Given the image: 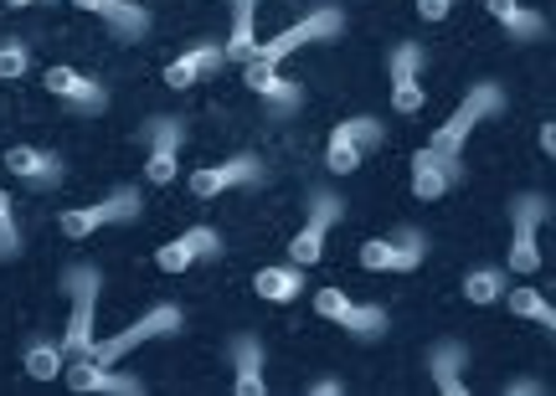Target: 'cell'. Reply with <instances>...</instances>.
<instances>
[{
    "label": "cell",
    "instance_id": "9c48e42d",
    "mask_svg": "<svg viewBox=\"0 0 556 396\" xmlns=\"http://www.w3.org/2000/svg\"><path fill=\"white\" fill-rule=\"evenodd\" d=\"M422 258H428V242H422V232H413V227H402L397 238L361 242V268H366V273H413Z\"/></svg>",
    "mask_w": 556,
    "mask_h": 396
},
{
    "label": "cell",
    "instance_id": "277c9868",
    "mask_svg": "<svg viewBox=\"0 0 556 396\" xmlns=\"http://www.w3.org/2000/svg\"><path fill=\"white\" fill-rule=\"evenodd\" d=\"M180 324H186V315H180V304H155V309H144V315L129 324V330H119L114 340H99L93 345V360H103V366H119L129 350H139V345H150V340H165L176 335Z\"/></svg>",
    "mask_w": 556,
    "mask_h": 396
},
{
    "label": "cell",
    "instance_id": "ffe728a7",
    "mask_svg": "<svg viewBox=\"0 0 556 396\" xmlns=\"http://www.w3.org/2000/svg\"><path fill=\"white\" fill-rule=\"evenodd\" d=\"M458 186V155H443L433 144H422L413 155V191L417 201H438Z\"/></svg>",
    "mask_w": 556,
    "mask_h": 396
},
{
    "label": "cell",
    "instance_id": "44dd1931",
    "mask_svg": "<svg viewBox=\"0 0 556 396\" xmlns=\"http://www.w3.org/2000/svg\"><path fill=\"white\" fill-rule=\"evenodd\" d=\"M5 170H11L21 186H31V191L62 186V159L52 155V150H37V144H11V150H5Z\"/></svg>",
    "mask_w": 556,
    "mask_h": 396
},
{
    "label": "cell",
    "instance_id": "3957f363",
    "mask_svg": "<svg viewBox=\"0 0 556 396\" xmlns=\"http://www.w3.org/2000/svg\"><path fill=\"white\" fill-rule=\"evenodd\" d=\"M500 108H505V88H500V82H475V88L464 93V103H458L454 114H448V124H438L433 150H443V155H458V150H464V139L475 135L484 119H495Z\"/></svg>",
    "mask_w": 556,
    "mask_h": 396
},
{
    "label": "cell",
    "instance_id": "f546056e",
    "mask_svg": "<svg viewBox=\"0 0 556 396\" xmlns=\"http://www.w3.org/2000/svg\"><path fill=\"white\" fill-rule=\"evenodd\" d=\"M31 73V41L26 37H0V82H16Z\"/></svg>",
    "mask_w": 556,
    "mask_h": 396
},
{
    "label": "cell",
    "instance_id": "cb8c5ba5",
    "mask_svg": "<svg viewBox=\"0 0 556 396\" xmlns=\"http://www.w3.org/2000/svg\"><path fill=\"white\" fill-rule=\"evenodd\" d=\"M484 11L500 21V31H505L510 41L546 37V16H541V11H531L526 0H484Z\"/></svg>",
    "mask_w": 556,
    "mask_h": 396
},
{
    "label": "cell",
    "instance_id": "d6986e66",
    "mask_svg": "<svg viewBox=\"0 0 556 396\" xmlns=\"http://www.w3.org/2000/svg\"><path fill=\"white\" fill-rule=\"evenodd\" d=\"M222 67H227V52H222V41H197L191 52H180V58L165 62V88L186 93V88L206 82L212 73H222Z\"/></svg>",
    "mask_w": 556,
    "mask_h": 396
},
{
    "label": "cell",
    "instance_id": "e0dca14e",
    "mask_svg": "<svg viewBox=\"0 0 556 396\" xmlns=\"http://www.w3.org/2000/svg\"><path fill=\"white\" fill-rule=\"evenodd\" d=\"M73 5L88 11V16H99L114 31V41H144L150 26H155V16L144 5H135V0H73Z\"/></svg>",
    "mask_w": 556,
    "mask_h": 396
},
{
    "label": "cell",
    "instance_id": "d590c367",
    "mask_svg": "<svg viewBox=\"0 0 556 396\" xmlns=\"http://www.w3.org/2000/svg\"><path fill=\"white\" fill-rule=\"evenodd\" d=\"M0 5H11V11H26V5H52V0H0Z\"/></svg>",
    "mask_w": 556,
    "mask_h": 396
},
{
    "label": "cell",
    "instance_id": "8992f818",
    "mask_svg": "<svg viewBox=\"0 0 556 396\" xmlns=\"http://www.w3.org/2000/svg\"><path fill=\"white\" fill-rule=\"evenodd\" d=\"M315 309L330 324H340L351 340H381L387 335V309L377 304H356L345 289H315Z\"/></svg>",
    "mask_w": 556,
    "mask_h": 396
},
{
    "label": "cell",
    "instance_id": "6da1fadb",
    "mask_svg": "<svg viewBox=\"0 0 556 396\" xmlns=\"http://www.w3.org/2000/svg\"><path fill=\"white\" fill-rule=\"evenodd\" d=\"M62 283H67V294H73V319H67V335H62V350H67V360H83L93 356V309H99V289H103V273L93 268V263H73L67 273H62Z\"/></svg>",
    "mask_w": 556,
    "mask_h": 396
},
{
    "label": "cell",
    "instance_id": "1f68e13d",
    "mask_svg": "<svg viewBox=\"0 0 556 396\" xmlns=\"http://www.w3.org/2000/svg\"><path fill=\"white\" fill-rule=\"evenodd\" d=\"M454 5H458V0H417V16H422V21H443Z\"/></svg>",
    "mask_w": 556,
    "mask_h": 396
},
{
    "label": "cell",
    "instance_id": "ac0fdd59",
    "mask_svg": "<svg viewBox=\"0 0 556 396\" xmlns=\"http://www.w3.org/2000/svg\"><path fill=\"white\" fill-rule=\"evenodd\" d=\"M201 258H222V238L212 227H186L176 242H165L155 253V268L160 273H186V268H197Z\"/></svg>",
    "mask_w": 556,
    "mask_h": 396
},
{
    "label": "cell",
    "instance_id": "d6a6232c",
    "mask_svg": "<svg viewBox=\"0 0 556 396\" xmlns=\"http://www.w3.org/2000/svg\"><path fill=\"white\" fill-rule=\"evenodd\" d=\"M505 392H510V396H541L546 386H541V381H526V376H520V381H510Z\"/></svg>",
    "mask_w": 556,
    "mask_h": 396
},
{
    "label": "cell",
    "instance_id": "603a6c76",
    "mask_svg": "<svg viewBox=\"0 0 556 396\" xmlns=\"http://www.w3.org/2000/svg\"><path fill=\"white\" fill-rule=\"evenodd\" d=\"M464 366H469V345H464V340H433V345H428V371H433V386L443 396H464V392H469V386H464V376H458Z\"/></svg>",
    "mask_w": 556,
    "mask_h": 396
},
{
    "label": "cell",
    "instance_id": "4fadbf2b",
    "mask_svg": "<svg viewBox=\"0 0 556 396\" xmlns=\"http://www.w3.org/2000/svg\"><path fill=\"white\" fill-rule=\"evenodd\" d=\"M263 176H268V170H263L258 155H232V159H222V165H201V170H191V191H197L201 201H212V196L238 191V186H258Z\"/></svg>",
    "mask_w": 556,
    "mask_h": 396
},
{
    "label": "cell",
    "instance_id": "9a60e30c",
    "mask_svg": "<svg viewBox=\"0 0 556 396\" xmlns=\"http://www.w3.org/2000/svg\"><path fill=\"white\" fill-rule=\"evenodd\" d=\"M242 82H248V88L263 99L268 119H289V114H299V103H304L299 82L283 78L278 67H268V62H242Z\"/></svg>",
    "mask_w": 556,
    "mask_h": 396
},
{
    "label": "cell",
    "instance_id": "4dcf8cb0",
    "mask_svg": "<svg viewBox=\"0 0 556 396\" xmlns=\"http://www.w3.org/2000/svg\"><path fill=\"white\" fill-rule=\"evenodd\" d=\"M21 258V227H16V201L0 191V263Z\"/></svg>",
    "mask_w": 556,
    "mask_h": 396
},
{
    "label": "cell",
    "instance_id": "52a82bcc",
    "mask_svg": "<svg viewBox=\"0 0 556 396\" xmlns=\"http://www.w3.org/2000/svg\"><path fill=\"white\" fill-rule=\"evenodd\" d=\"M546 196H516L510 201V273L531 278L541 268V247H536V227L546 221Z\"/></svg>",
    "mask_w": 556,
    "mask_h": 396
},
{
    "label": "cell",
    "instance_id": "d4e9b609",
    "mask_svg": "<svg viewBox=\"0 0 556 396\" xmlns=\"http://www.w3.org/2000/svg\"><path fill=\"white\" fill-rule=\"evenodd\" d=\"M253 289H258V298H268V304H294V298L304 294V268H299V263H274V268H258Z\"/></svg>",
    "mask_w": 556,
    "mask_h": 396
},
{
    "label": "cell",
    "instance_id": "f1b7e54d",
    "mask_svg": "<svg viewBox=\"0 0 556 396\" xmlns=\"http://www.w3.org/2000/svg\"><path fill=\"white\" fill-rule=\"evenodd\" d=\"M505 289H510V283H505L500 268H469V273H464V298H469V304H495Z\"/></svg>",
    "mask_w": 556,
    "mask_h": 396
},
{
    "label": "cell",
    "instance_id": "5b68a950",
    "mask_svg": "<svg viewBox=\"0 0 556 396\" xmlns=\"http://www.w3.org/2000/svg\"><path fill=\"white\" fill-rule=\"evenodd\" d=\"M139 206H144L139 191L135 186H124V191H109V196L93 201V206H73V212H62L58 227H62V238H93V232L114 227V221H135Z\"/></svg>",
    "mask_w": 556,
    "mask_h": 396
},
{
    "label": "cell",
    "instance_id": "7a4b0ae2",
    "mask_svg": "<svg viewBox=\"0 0 556 396\" xmlns=\"http://www.w3.org/2000/svg\"><path fill=\"white\" fill-rule=\"evenodd\" d=\"M340 31H345V11H340V5H319V11H309V16H299L294 26H283L274 41H258L253 62H268V67H278V62H289L294 52L315 47V41H336Z\"/></svg>",
    "mask_w": 556,
    "mask_h": 396
},
{
    "label": "cell",
    "instance_id": "2e32d148",
    "mask_svg": "<svg viewBox=\"0 0 556 396\" xmlns=\"http://www.w3.org/2000/svg\"><path fill=\"white\" fill-rule=\"evenodd\" d=\"M387 73H392V108L397 114H417L422 108V47L417 41H397L387 52Z\"/></svg>",
    "mask_w": 556,
    "mask_h": 396
},
{
    "label": "cell",
    "instance_id": "e575fe53",
    "mask_svg": "<svg viewBox=\"0 0 556 396\" xmlns=\"http://www.w3.org/2000/svg\"><path fill=\"white\" fill-rule=\"evenodd\" d=\"M541 150H546V155H556V124H541Z\"/></svg>",
    "mask_w": 556,
    "mask_h": 396
},
{
    "label": "cell",
    "instance_id": "8fae6325",
    "mask_svg": "<svg viewBox=\"0 0 556 396\" xmlns=\"http://www.w3.org/2000/svg\"><path fill=\"white\" fill-rule=\"evenodd\" d=\"M340 212H345V201L340 196H309V221L299 227V238L289 242V258L299 263V268H315L319 258H325V238H330V227L340 221Z\"/></svg>",
    "mask_w": 556,
    "mask_h": 396
},
{
    "label": "cell",
    "instance_id": "7402d4cb",
    "mask_svg": "<svg viewBox=\"0 0 556 396\" xmlns=\"http://www.w3.org/2000/svg\"><path fill=\"white\" fill-rule=\"evenodd\" d=\"M227 356H232V371H238V376H232V392L238 396H263L268 392V381H263V340L258 335H248V330L232 335L227 340Z\"/></svg>",
    "mask_w": 556,
    "mask_h": 396
},
{
    "label": "cell",
    "instance_id": "5bb4252c",
    "mask_svg": "<svg viewBox=\"0 0 556 396\" xmlns=\"http://www.w3.org/2000/svg\"><path fill=\"white\" fill-rule=\"evenodd\" d=\"M41 82H47V93L58 103H67L73 114H103L109 108V88H103L99 78H83L78 67H47L41 73Z\"/></svg>",
    "mask_w": 556,
    "mask_h": 396
},
{
    "label": "cell",
    "instance_id": "ba28073f",
    "mask_svg": "<svg viewBox=\"0 0 556 396\" xmlns=\"http://www.w3.org/2000/svg\"><path fill=\"white\" fill-rule=\"evenodd\" d=\"M377 144H381V124L377 119L356 114V119L336 124V135H330V144H325V165H330V176H351V170H356Z\"/></svg>",
    "mask_w": 556,
    "mask_h": 396
},
{
    "label": "cell",
    "instance_id": "836d02e7",
    "mask_svg": "<svg viewBox=\"0 0 556 396\" xmlns=\"http://www.w3.org/2000/svg\"><path fill=\"white\" fill-rule=\"evenodd\" d=\"M345 386L340 381H309V396H340Z\"/></svg>",
    "mask_w": 556,
    "mask_h": 396
},
{
    "label": "cell",
    "instance_id": "83f0119b",
    "mask_svg": "<svg viewBox=\"0 0 556 396\" xmlns=\"http://www.w3.org/2000/svg\"><path fill=\"white\" fill-rule=\"evenodd\" d=\"M505 304H510V315L520 319H536L541 330H556V309H552V298L541 294V289H505Z\"/></svg>",
    "mask_w": 556,
    "mask_h": 396
},
{
    "label": "cell",
    "instance_id": "4316f807",
    "mask_svg": "<svg viewBox=\"0 0 556 396\" xmlns=\"http://www.w3.org/2000/svg\"><path fill=\"white\" fill-rule=\"evenodd\" d=\"M253 16H258V0H232V37L222 41L227 62H253L258 37H253Z\"/></svg>",
    "mask_w": 556,
    "mask_h": 396
},
{
    "label": "cell",
    "instance_id": "484cf974",
    "mask_svg": "<svg viewBox=\"0 0 556 396\" xmlns=\"http://www.w3.org/2000/svg\"><path fill=\"white\" fill-rule=\"evenodd\" d=\"M21 366H26V376L31 381H58L62 376V366H67V350H62V340H26L21 345Z\"/></svg>",
    "mask_w": 556,
    "mask_h": 396
},
{
    "label": "cell",
    "instance_id": "30bf717a",
    "mask_svg": "<svg viewBox=\"0 0 556 396\" xmlns=\"http://www.w3.org/2000/svg\"><path fill=\"white\" fill-rule=\"evenodd\" d=\"M144 144H150L144 180H150V186H170V180H176V170H180L186 119H150V124H144Z\"/></svg>",
    "mask_w": 556,
    "mask_h": 396
},
{
    "label": "cell",
    "instance_id": "7c38bea8",
    "mask_svg": "<svg viewBox=\"0 0 556 396\" xmlns=\"http://www.w3.org/2000/svg\"><path fill=\"white\" fill-rule=\"evenodd\" d=\"M62 381L78 396H139L144 392L139 376H124V371H114V366H103V360H93V356L67 360V366H62Z\"/></svg>",
    "mask_w": 556,
    "mask_h": 396
}]
</instances>
